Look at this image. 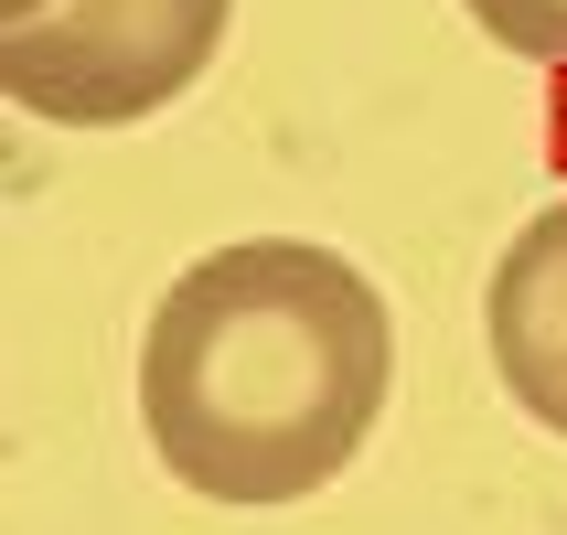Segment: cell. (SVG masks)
Returning a JSON list of instances; mask_svg holds the SVG:
<instances>
[{
    "label": "cell",
    "instance_id": "cell-4",
    "mask_svg": "<svg viewBox=\"0 0 567 535\" xmlns=\"http://www.w3.org/2000/svg\"><path fill=\"white\" fill-rule=\"evenodd\" d=\"M472 22L525 64H567V0H472Z\"/></svg>",
    "mask_w": 567,
    "mask_h": 535
},
{
    "label": "cell",
    "instance_id": "cell-3",
    "mask_svg": "<svg viewBox=\"0 0 567 535\" xmlns=\"http://www.w3.org/2000/svg\"><path fill=\"white\" fill-rule=\"evenodd\" d=\"M482 332H493V375L514 385V408L546 418L567 440V204H546L504 247L493 300H482Z\"/></svg>",
    "mask_w": 567,
    "mask_h": 535
},
{
    "label": "cell",
    "instance_id": "cell-2",
    "mask_svg": "<svg viewBox=\"0 0 567 535\" xmlns=\"http://www.w3.org/2000/svg\"><path fill=\"white\" fill-rule=\"evenodd\" d=\"M236 0H0V86L54 128H128L215 64Z\"/></svg>",
    "mask_w": 567,
    "mask_h": 535
},
{
    "label": "cell",
    "instance_id": "cell-1",
    "mask_svg": "<svg viewBox=\"0 0 567 535\" xmlns=\"http://www.w3.org/2000/svg\"><path fill=\"white\" fill-rule=\"evenodd\" d=\"M396 385L375 279L300 236H247L172 279L140 343L161 472L215 504H300L343 472Z\"/></svg>",
    "mask_w": 567,
    "mask_h": 535
}]
</instances>
